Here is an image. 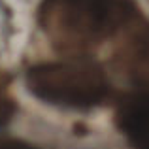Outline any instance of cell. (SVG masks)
<instances>
[{
  "instance_id": "obj_3",
  "label": "cell",
  "mask_w": 149,
  "mask_h": 149,
  "mask_svg": "<svg viewBox=\"0 0 149 149\" xmlns=\"http://www.w3.org/2000/svg\"><path fill=\"white\" fill-rule=\"evenodd\" d=\"M113 64L138 91H149V23L136 26L123 42L113 55Z\"/></svg>"
},
{
  "instance_id": "obj_2",
  "label": "cell",
  "mask_w": 149,
  "mask_h": 149,
  "mask_svg": "<svg viewBox=\"0 0 149 149\" xmlns=\"http://www.w3.org/2000/svg\"><path fill=\"white\" fill-rule=\"evenodd\" d=\"M25 81L36 98L64 108L89 109L111 96L104 68L87 57L34 64L26 70Z\"/></svg>"
},
{
  "instance_id": "obj_5",
  "label": "cell",
  "mask_w": 149,
  "mask_h": 149,
  "mask_svg": "<svg viewBox=\"0 0 149 149\" xmlns=\"http://www.w3.org/2000/svg\"><path fill=\"white\" fill-rule=\"evenodd\" d=\"M0 149H40V147L30 146V143L21 142V140H13V138H0Z\"/></svg>"
},
{
  "instance_id": "obj_4",
  "label": "cell",
  "mask_w": 149,
  "mask_h": 149,
  "mask_svg": "<svg viewBox=\"0 0 149 149\" xmlns=\"http://www.w3.org/2000/svg\"><path fill=\"white\" fill-rule=\"evenodd\" d=\"M115 123L132 149H149V91H136L123 98Z\"/></svg>"
},
{
  "instance_id": "obj_1",
  "label": "cell",
  "mask_w": 149,
  "mask_h": 149,
  "mask_svg": "<svg viewBox=\"0 0 149 149\" xmlns=\"http://www.w3.org/2000/svg\"><path fill=\"white\" fill-rule=\"evenodd\" d=\"M140 17L134 0H42L38 25L55 49L83 53Z\"/></svg>"
}]
</instances>
